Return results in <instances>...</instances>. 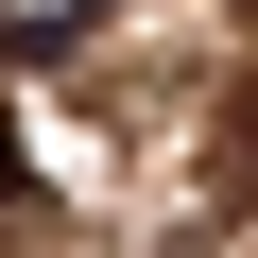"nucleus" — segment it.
I'll return each instance as SVG.
<instances>
[{
    "mask_svg": "<svg viewBox=\"0 0 258 258\" xmlns=\"http://www.w3.org/2000/svg\"><path fill=\"white\" fill-rule=\"evenodd\" d=\"M207 207H258V69L224 86V138H207Z\"/></svg>",
    "mask_w": 258,
    "mask_h": 258,
    "instance_id": "nucleus-1",
    "label": "nucleus"
},
{
    "mask_svg": "<svg viewBox=\"0 0 258 258\" xmlns=\"http://www.w3.org/2000/svg\"><path fill=\"white\" fill-rule=\"evenodd\" d=\"M86 18H103V0H0V52H69Z\"/></svg>",
    "mask_w": 258,
    "mask_h": 258,
    "instance_id": "nucleus-2",
    "label": "nucleus"
},
{
    "mask_svg": "<svg viewBox=\"0 0 258 258\" xmlns=\"http://www.w3.org/2000/svg\"><path fill=\"white\" fill-rule=\"evenodd\" d=\"M0 241H52V207H35V155L0 138Z\"/></svg>",
    "mask_w": 258,
    "mask_h": 258,
    "instance_id": "nucleus-3",
    "label": "nucleus"
}]
</instances>
